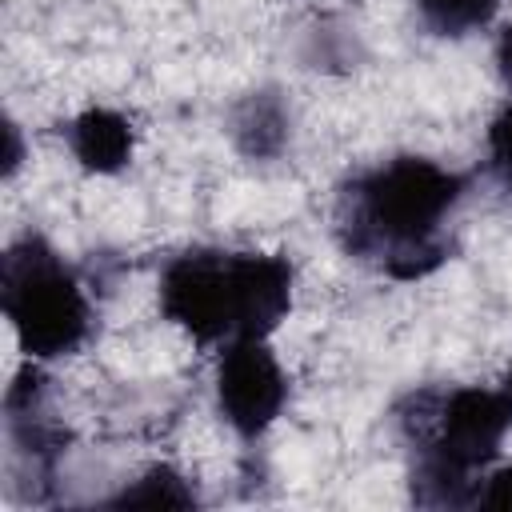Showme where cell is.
<instances>
[{"label": "cell", "mask_w": 512, "mask_h": 512, "mask_svg": "<svg viewBox=\"0 0 512 512\" xmlns=\"http://www.w3.org/2000/svg\"><path fill=\"white\" fill-rule=\"evenodd\" d=\"M0 304L24 356L52 360L76 352L92 332V304L44 236H20L0 260Z\"/></svg>", "instance_id": "277c9868"}, {"label": "cell", "mask_w": 512, "mask_h": 512, "mask_svg": "<svg viewBox=\"0 0 512 512\" xmlns=\"http://www.w3.org/2000/svg\"><path fill=\"white\" fill-rule=\"evenodd\" d=\"M488 164L492 176L512 192V104L500 108L488 124Z\"/></svg>", "instance_id": "30bf717a"}, {"label": "cell", "mask_w": 512, "mask_h": 512, "mask_svg": "<svg viewBox=\"0 0 512 512\" xmlns=\"http://www.w3.org/2000/svg\"><path fill=\"white\" fill-rule=\"evenodd\" d=\"M192 504H196V488L168 464L148 468L132 488L112 496V508H192Z\"/></svg>", "instance_id": "ba28073f"}, {"label": "cell", "mask_w": 512, "mask_h": 512, "mask_svg": "<svg viewBox=\"0 0 512 512\" xmlns=\"http://www.w3.org/2000/svg\"><path fill=\"white\" fill-rule=\"evenodd\" d=\"M284 400H288V376L260 336L224 344L216 360V408L236 436L256 440L260 432H268Z\"/></svg>", "instance_id": "5b68a950"}, {"label": "cell", "mask_w": 512, "mask_h": 512, "mask_svg": "<svg viewBox=\"0 0 512 512\" xmlns=\"http://www.w3.org/2000/svg\"><path fill=\"white\" fill-rule=\"evenodd\" d=\"M20 164V136H16V124H8V156H4V176H12Z\"/></svg>", "instance_id": "4fadbf2b"}, {"label": "cell", "mask_w": 512, "mask_h": 512, "mask_svg": "<svg viewBox=\"0 0 512 512\" xmlns=\"http://www.w3.org/2000/svg\"><path fill=\"white\" fill-rule=\"evenodd\" d=\"M496 68H500V76H504V84L512 88V24L500 32V40H496Z\"/></svg>", "instance_id": "7c38bea8"}, {"label": "cell", "mask_w": 512, "mask_h": 512, "mask_svg": "<svg viewBox=\"0 0 512 512\" xmlns=\"http://www.w3.org/2000/svg\"><path fill=\"white\" fill-rule=\"evenodd\" d=\"M160 308L200 344L268 340L292 308V264L276 252L188 248L160 272Z\"/></svg>", "instance_id": "7a4b0ae2"}, {"label": "cell", "mask_w": 512, "mask_h": 512, "mask_svg": "<svg viewBox=\"0 0 512 512\" xmlns=\"http://www.w3.org/2000/svg\"><path fill=\"white\" fill-rule=\"evenodd\" d=\"M464 200V176L428 156H392L356 172L336 196L340 248L392 280H420L448 256V220Z\"/></svg>", "instance_id": "6da1fadb"}, {"label": "cell", "mask_w": 512, "mask_h": 512, "mask_svg": "<svg viewBox=\"0 0 512 512\" xmlns=\"http://www.w3.org/2000/svg\"><path fill=\"white\" fill-rule=\"evenodd\" d=\"M412 452V500L476 508V492L512 428V400L488 388H420L396 408Z\"/></svg>", "instance_id": "3957f363"}, {"label": "cell", "mask_w": 512, "mask_h": 512, "mask_svg": "<svg viewBox=\"0 0 512 512\" xmlns=\"http://www.w3.org/2000/svg\"><path fill=\"white\" fill-rule=\"evenodd\" d=\"M500 0H416L420 24L436 36H468L496 16Z\"/></svg>", "instance_id": "9c48e42d"}, {"label": "cell", "mask_w": 512, "mask_h": 512, "mask_svg": "<svg viewBox=\"0 0 512 512\" xmlns=\"http://www.w3.org/2000/svg\"><path fill=\"white\" fill-rule=\"evenodd\" d=\"M500 392H504V396L512 400V368H508V376H504V388H500Z\"/></svg>", "instance_id": "5bb4252c"}, {"label": "cell", "mask_w": 512, "mask_h": 512, "mask_svg": "<svg viewBox=\"0 0 512 512\" xmlns=\"http://www.w3.org/2000/svg\"><path fill=\"white\" fill-rule=\"evenodd\" d=\"M68 148H72V156L84 172L108 176V172H120L132 160L136 132H132V120L124 112L88 108L68 124Z\"/></svg>", "instance_id": "8992f818"}, {"label": "cell", "mask_w": 512, "mask_h": 512, "mask_svg": "<svg viewBox=\"0 0 512 512\" xmlns=\"http://www.w3.org/2000/svg\"><path fill=\"white\" fill-rule=\"evenodd\" d=\"M476 508H512V464L484 472L480 492H476Z\"/></svg>", "instance_id": "8fae6325"}, {"label": "cell", "mask_w": 512, "mask_h": 512, "mask_svg": "<svg viewBox=\"0 0 512 512\" xmlns=\"http://www.w3.org/2000/svg\"><path fill=\"white\" fill-rule=\"evenodd\" d=\"M232 140L252 160H272L288 144V108L276 92H252L232 112Z\"/></svg>", "instance_id": "52a82bcc"}]
</instances>
